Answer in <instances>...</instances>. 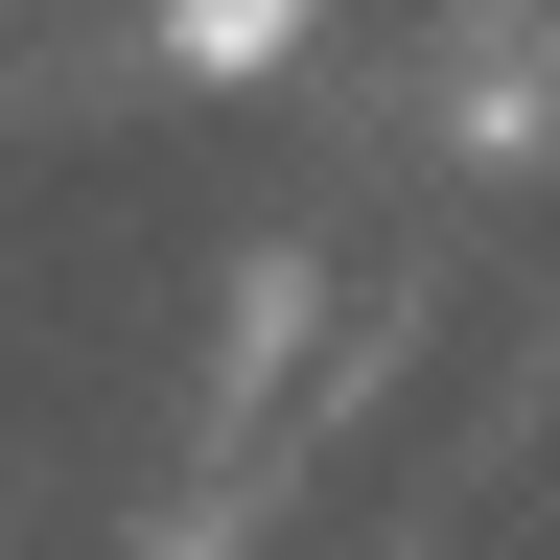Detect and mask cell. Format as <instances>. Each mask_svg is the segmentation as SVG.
Instances as JSON below:
<instances>
[{
	"mask_svg": "<svg viewBox=\"0 0 560 560\" xmlns=\"http://www.w3.org/2000/svg\"><path fill=\"white\" fill-rule=\"evenodd\" d=\"M280 47H304V0H164V70H210V94H257Z\"/></svg>",
	"mask_w": 560,
	"mask_h": 560,
	"instance_id": "cell-1",
	"label": "cell"
}]
</instances>
